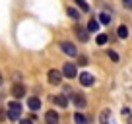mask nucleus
<instances>
[{
  "instance_id": "f257e3e1",
  "label": "nucleus",
  "mask_w": 132,
  "mask_h": 124,
  "mask_svg": "<svg viewBox=\"0 0 132 124\" xmlns=\"http://www.w3.org/2000/svg\"><path fill=\"white\" fill-rule=\"evenodd\" d=\"M6 114H8L10 120H20V116H21V105L18 103V101H12V103H8Z\"/></svg>"
},
{
  "instance_id": "f03ea898",
  "label": "nucleus",
  "mask_w": 132,
  "mask_h": 124,
  "mask_svg": "<svg viewBox=\"0 0 132 124\" xmlns=\"http://www.w3.org/2000/svg\"><path fill=\"white\" fill-rule=\"evenodd\" d=\"M62 78H76V76H78V70H76V64L74 62H66L64 66H62Z\"/></svg>"
},
{
  "instance_id": "7ed1b4c3",
  "label": "nucleus",
  "mask_w": 132,
  "mask_h": 124,
  "mask_svg": "<svg viewBox=\"0 0 132 124\" xmlns=\"http://www.w3.org/2000/svg\"><path fill=\"white\" fill-rule=\"evenodd\" d=\"M60 50L66 56H78V49H76L72 43H60Z\"/></svg>"
},
{
  "instance_id": "20e7f679",
  "label": "nucleus",
  "mask_w": 132,
  "mask_h": 124,
  "mask_svg": "<svg viewBox=\"0 0 132 124\" xmlns=\"http://www.w3.org/2000/svg\"><path fill=\"white\" fill-rule=\"evenodd\" d=\"M47 78H49V83H53V85H58V83L62 82V74L60 70H49V74H47Z\"/></svg>"
},
{
  "instance_id": "39448f33",
  "label": "nucleus",
  "mask_w": 132,
  "mask_h": 124,
  "mask_svg": "<svg viewBox=\"0 0 132 124\" xmlns=\"http://www.w3.org/2000/svg\"><path fill=\"white\" fill-rule=\"evenodd\" d=\"M78 78H80V83H82L84 87H91V85H93V83H95V78H93V76H91V74H87V72H84V74H80Z\"/></svg>"
},
{
  "instance_id": "423d86ee",
  "label": "nucleus",
  "mask_w": 132,
  "mask_h": 124,
  "mask_svg": "<svg viewBox=\"0 0 132 124\" xmlns=\"http://www.w3.org/2000/svg\"><path fill=\"white\" fill-rule=\"evenodd\" d=\"M72 101L78 109H86V97L80 95V93H72Z\"/></svg>"
},
{
  "instance_id": "0eeeda50",
  "label": "nucleus",
  "mask_w": 132,
  "mask_h": 124,
  "mask_svg": "<svg viewBox=\"0 0 132 124\" xmlns=\"http://www.w3.org/2000/svg\"><path fill=\"white\" fill-rule=\"evenodd\" d=\"M27 107L31 109V111H39V109H41V99H39V97H29Z\"/></svg>"
},
{
  "instance_id": "6e6552de",
  "label": "nucleus",
  "mask_w": 132,
  "mask_h": 124,
  "mask_svg": "<svg viewBox=\"0 0 132 124\" xmlns=\"http://www.w3.org/2000/svg\"><path fill=\"white\" fill-rule=\"evenodd\" d=\"M45 122H47V124H58V114H56L54 111H49V112L45 114Z\"/></svg>"
},
{
  "instance_id": "1a4fd4ad",
  "label": "nucleus",
  "mask_w": 132,
  "mask_h": 124,
  "mask_svg": "<svg viewBox=\"0 0 132 124\" xmlns=\"http://www.w3.org/2000/svg\"><path fill=\"white\" fill-rule=\"evenodd\" d=\"M12 93H14V97H18V99H20V97H23V93H25V87L21 85V83H16V85L12 87Z\"/></svg>"
},
{
  "instance_id": "9d476101",
  "label": "nucleus",
  "mask_w": 132,
  "mask_h": 124,
  "mask_svg": "<svg viewBox=\"0 0 132 124\" xmlns=\"http://www.w3.org/2000/svg\"><path fill=\"white\" fill-rule=\"evenodd\" d=\"M53 101H54V105H58V107H68V99H66V95H56V97H53Z\"/></svg>"
},
{
  "instance_id": "9b49d317",
  "label": "nucleus",
  "mask_w": 132,
  "mask_h": 124,
  "mask_svg": "<svg viewBox=\"0 0 132 124\" xmlns=\"http://www.w3.org/2000/svg\"><path fill=\"white\" fill-rule=\"evenodd\" d=\"M76 37H78L82 43H86L87 39H89V35H87V31H86V29H82V27H76Z\"/></svg>"
},
{
  "instance_id": "f8f14e48",
  "label": "nucleus",
  "mask_w": 132,
  "mask_h": 124,
  "mask_svg": "<svg viewBox=\"0 0 132 124\" xmlns=\"http://www.w3.org/2000/svg\"><path fill=\"white\" fill-rule=\"evenodd\" d=\"M74 122L76 124H87V116H84L82 112H76L74 114Z\"/></svg>"
},
{
  "instance_id": "ddd939ff",
  "label": "nucleus",
  "mask_w": 132,
  "mask_h": 124,
  "mask_svg": "<svg viewBox=\"0 0 132 124\" xmlns=\"http://www.w3.org/2000/svg\"><path fill=\"white\" fill-rule=\"evenodd\" d=\"M99 21H101L103 25H109V23H111V16H109L107 12H101V14H99Z\"/></svg>"
},
{
  "instance_id": "4468645a",
  "label": "nucleus",
  "mask_w": 132,
  "mask_h": 124,
  "mask_svg": "<svg viewBox=\"0 0 132 124\" xmlns=\"http://www.w3.org/2000/svg\"><path fill=\"white\" fill-rule=\"evenodd\" d=\"M68 16H70L74 21H78L80 17H82V16H80V12H78V10H76V8H70V6H68Z\"/></svg>"
},
{
  "instance_id": "2eb2a0df",
  "label": "nucleus",
  "mask_w": 132,
  "mask_h": 124,
  "mask_svg": "<svg viewBox=\"0 0 132 124\" xmlns=\"http://www.w3.org/2000/svg\"><path fill=\"white\" fill-rule=\"evenodd\" d=\"M76 6H78L80 10H82V12H89V4H87V2H84V0H76Z\"/></svg>"
},
{
  "instance_id": "dca6fc26",
  "label": "nucleus",
  "mask_w": 132,
  "mask_h": 124,
  "mask_svg": "<svg viewBox=\"0 0 132 124\" xmlns=\"http://www.w3.org/2000/svg\"><path fill=\"white\" fill-rule=\"evenodd\" d=\"M117 33H119V37H120V39H126V37H128V27H126V25H120Z\"/></svg>"
},
{
  "instance_id": "f3484780",
  "label": "nucleus",
  "mask_w": 132,
  "mask_h": 124,
  "mask_svg": "<svg viewBox=\"0 0 132 124\" xmlns=\"http://www.w3.org/2000/svg\"><path fill=\"white\" fill-rule=\"evenodd\" d=\"M109 118H111V112H109V111H103V114L99 116V122H101V124H107Z\"/></svg>"
},
{
  "instance_id": "a211bd4d",
  "label": "nucleus",
  "mask_w": 132,
  "mask_h": 124,
  "mask_svg": "<svg viewBox=\"0 0 132 124\" xmlns=\"http://www.w3.org/2000/svg\"><path fill=\"white\" fill-rule=\"evenodd\" d=\"M95 43H97V45H105V43H107V35H105V33H99L97 37H95Z\"/></svg>"
},
{
  "instance_id": "6ab92c4d",
  "label": "nucleus",
  "mask_w": 132,
  "mask_h": 124,
  "mask_svg": "<svg viewBox=\"0 0 132 124\" xmlns=\"http://www.w3.org/2000/svg\"><path fill=\"white\" fill-rule=\"evenodd\" d=\"M97 29H99V25H97L95 20H91L89 23H87V31H97Z\"/></svg>"
},
{
  "instance_id": "aec40b11",
  "label": "nucleus",
  "mask_w": 132,
  "mask_h": 124,
  "mask_svg": "<svg viewBox=\"0 0 132 124\" xmlns=\"http://www.w3.org/2000/svg\"><path fill=\"white\" fill-rule=\"evenodd\" d=\"M109 58H111L113 62H119V60H120V56L115 52V50H109Z\"/></svg>"
},
{
  "instance_id": "412c9836",
  "label": "nucleus",
  "mask_w": 132,
  "mask_h": 124,
  "mask_svg": "<svg viewBox=\"0 0 132 124\" xmlns=\"http://www.w3.org/2000/svg\"><path fill=\"white\" fill-rule=\"evenodd\" d=\"M78 64H82V66H86V64H87V58H86V56H80V62H78Z\"/></svg>"
},
{
  "instance_id": "4be33fe9",
  "label": "nucleus",
  "mask_w": 132,
  "mask_h": 124,
  "mask_svg": "<svg viewBox=\"0 0 132 124\" xmlns=\"http://www.w3.org/2000/svg\"><path fill=\"white\" fill-rule=\"evenodd\" d=\"M20 124H33L31 120H27V118H23V120H20Z\"/></svg>"
},
{
  "instance_id": "5701e85b",
  "label": "nucleus",
  "mask_w": 132,
  "mask_h": 124,
  "mask_svg": "<svg viewBox=\"0 0 132 124\" xmlns=\"http://www.w3.org/2000/svg\"><path fill=\"white\" fill-rule=\"evenodd\" d=\"M107 124H117V122H115L113 118H109V122H107Z\"/></svg>"
},
{
  "instance_id": "b1692460",
  "label": "nucleus",
  "mask_w": 132,
  "mask_h": 124,
  "mask_svg": "<svg viewBox=\"0 0 132 124\" xmlns=\"http://www.w3.org/2000/svg\"><path fill=\"white\" fill-rule=\"evenodd\" d=\"M2 82H4V79H2V74H0V85H2Z\"/></svg>"
}]
</instances>
